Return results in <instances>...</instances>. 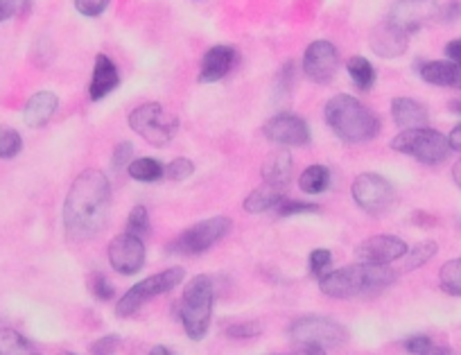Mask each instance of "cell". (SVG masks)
<instances>
[{"instance_id":"6da1fadb","label":"cell","mask_w":461,"mask_h":355,"mask_svg":"<svg viewBox=\"0 0 461 355\" xmlns=\"http://www.w3.org/2000/svg\"><path fill=\"white\" fill-rule=\"evenodd\" d=\"M111 213V183L102 170L89 168L75 177L64 201V229L70 240L95 238Z\"/></svg>"},{"instance_id":"7a4b0ae2","label":"cell","mask_w":461,"mask_h":355,"mask_svg":"<svg viewBox=\"0 0 461 355\" xmlns=\"http://www.w3.org/2000/svg\"><path fill=\"white\" fill-rule=\"evenodd\" d=\"M396 279V270H392L389 265L355 262V265H346L341 270L326 271L319 279V290L331 299H353V297L385 290Z\"/></svg>"},{"instance_id":"3957f363","label":"cell","mask_w":461,"mask_h":355,"mask_svg":"<svg viewBox=\"0 0 461 355\" xmlns=\"http://www.w3.org/2000/svg\"><path fill=\"white\" fill-rule=\"evenodd\" d=\"M324 118L337 138L350 146L368 143L380 134V116L353 95L340 93L324 107Z\"/></svg>"},{"instance_id":"277c9868","label":"cell","mask_w":461,"mask_h":355,"mask_svg":"<svg viewBox=\"0 0 461 355\" xmlns=\"http://www.w3.org/2000/svg\"><path fill=\"white\" fill-rule=\"evenodd\" d=\"M213 279L206 274L191 279V283L183 288L182 301H179V319H182L183 331H186V335L191 340L199 342L206 337L210 326V317H213Z\"/></svg>"},{"instance_id":"5b68a950","label":"cell","mask_w":461,"mask_h":355,"mask_svg":"<svg viewBox=\"0 0 461 355\" xmlns=\"http://www.w3.org/2000/svg\"><path fill=\"white\" fill-rule=\"evenodd\" d=\"M392 150L412 156L425 165H439L450 156L452 147L448 136H443L441 131L419 127V129H403L401 134L394 136Z\"/></svg>"},{"instance_id":"8992f818","label":"cell","mask_w":461,"mask_h":355,"mask_svg":"<svg viewBox=\"0 0 461 355\" xmlns=\"http://www.w3.org/2000/svg\"><path fill=\"white\" fill-rule=\"evenodd\" d=\"M179 118L161 102H145L129 113V127L154 147L168 146L179 131Z\"/></svg>"},{"instance_id":"52a82bcc","label":"cell","mask_w":461,"mask_h":355,"mask_svg":"<svg viewBox=\"0 0 461 355\" xmlns=\"http://www.w3.org/2000/svg\"><path fill=\"white\" fill-rule=\"evenodd\" d=\"M289 340L307 349H335L349 342V331L337 319L324 315H306L289 326Z\"/></svg>"},{"instance_id":"ba28073f","label":"cell","mask_w":461,"mask_h":355,"mask_svg":"<svg viewBox=\"0 0 461 355\" xmlns=\"http://www.w3.org/2000/svg\"><path fill=\"white\" fill-rule=\"evenodd\" d=\"M183 279H186V271H183L182 267H170V270H164L161 274L147 276V279H143L140 283H136L134 288H129V290L125 292V297L118 301L116 315L118 317H131V315L138 313L149 299L165 295V292L182 286Z\"/></svg>"},{"instance_id":"9c48e42d","label":"cell","mask_w":461,"mask_h":355,"mask_svg":"<svg viewBox=\"0 0 461 355\" xmlns=\"http://www.w3.org/2000/svg\"><path fill=\"white\" fill-rule=\"evenodd\" d=\"M234 229V222L224 216L208 217L197 225L188 226L183 234H179L173 243L168 244L170 253H182V256H199V253L208 252L210 247L226 238L228 231Z\"/></svg>"},{"instance_id":"30bf717a","label":"cell","mask_w":461,"mask_h":355,"mask_svg":"<svg viewBox=\"0 0 461 355\" xmlns=\"http://www.w3.org/2000/svg\"><path fill=\"white\" fill-rule=\"evenodd\" d=\"M350 195L353 201L368 213V216H382L396 201V188L392 186L389 179H385L377 173H364L355 177L353 186H350Z\"/></svg>"},{"instance_id":"8fae6325","label":"cell","mask_w":461,"mask_h":355,"mask_svg":"<svg viewBox=\"0 0 461 355\" xmlns=\"http://www.w3.org/2000/svg\"><path fill=\"white\" fill-rule=\"evenodd\" d=\"M340 70V52L335 43L319 39L313 41L303 52V73L315 84H328Z\"/></svg>"},{"instance_id":"7c38bea8","label":"cell","mask_w":461,"mask_h":355,"mask_svg":"<svg viewBox=\"0 0 461 355\" xmlns=\"http://www.w3.org/2000/svg\"><path fill=\"white\" fill-rule=\"evenodd\" d=\"M262 134L276 143V146L283 147H303L310 146L313 140V131H310V125L303 120L297 113H276L270 120L262 125Z\"/></svg>"},{"instance_id":"4fadbf2b","label":"cell","mask_w":461,"mask_h":355,"mask_svg":"<svg viewBox=\"0 0 461 355\" xmlns=\"http://www.w3.org/2000/svg\"><path fill=\"white\" fill-rule=\"evenodd\" d=\"M439 0H396L387 21L403 32L412 34L439 16Z\"/></svg>"},{"instance_id":"5bb4252c","label":"cell","mask_w":461,"mask_h":355,"mask_svg":"<svg viewBox=\"0 0 461 355\" xmlns=\"http://www.w3.org/2000/svg\"><path fill=\"white\" fill-rule=\"evenodd\" d=\"M109 265L118 271V274L134 276L143 270L145 265V244L143 240L136 238L131 234H120L109 243L107 249Z\"/></svg>"},{"instance_id":"9a60e30c","label":"cell","mask_w":461,"mask_h":355,"mask_svg":"<svg viewBox=\"0 0 461 355\" xmlns=\"http://www.w3.org/2000/svg\"><path fill=\"white\" fill-rule=\"evenodd\" d=\"M407 249L405 240L396 235H373L355 247V258L367 265H392L405 256Z\"/></svg>"},{"instance_id":"2e32d148","label":"cell","mask_w":461,"mask_h":355,"mask_svg":"<svg viewBox=\"0 0 461 355\" xmlns=\"http://www.w3.org/2000/svg\"><path fill=\"white\" fill-rule=\"evenodd\" d=\"M238 64V50L231 46H213L206 50L204 59L199 66V82L201 84H210V82H219L231 73Z\"/></svg>"},{"instance_id":"e0dca14e","label":"cell","mask_w":461,"mask_h":355,"mask_svg":"<svg viewBox=\"0 0 461 355\" xmlns=\"http://www.w3.org/2000/svg\"><path fill=\"white\" fill-rule=\"evenodd\" d=\"M368 46H371V50L376 52L377 57L394 59V57L405 55L407 46H410V34L398 30L396 25H392L389 21H385V23H380L371 32Z\"/></svg>"},{"instance_id":"ac0fdd59","label":"cell","mask_w":461,"mask_h":355,"mask_svg":"<svg viewBox=\"0 0 461 355\" xmlns=\"http://www.w3.org/2000/svg\"><path fill=\"white\" fill-rule=\"evenodd\" d=\"M120 86V75H118V68L107 55H98L95 57V66H93V77H91L89 84V98L93 102H100L102 98H107L109 93Z\"/></svg>"},{"instance_id":"d6986e66","label":"cell","mask_w":461,"mask_h":355,"mask_svg":"<svg viewBox=\"0 0 461 355\" xmlns=\"http://www.w3.org/2000/svg\"><path fill=\"white\" fill-rule=\"evenodd\" d=\"M57 107H59V98H57L52 91H39V93H34L32 98L25 102V109H23L25 125L32 127V129H39V127L48 125V120L57 113Z\"/></svg>"},{"instance_id":"ffe728a7","label":"cell","mask_w":461,"mask_h":355,"mask_svg":"<svg viewBox=\"0 0 461 355\" xmlns=\"http://www.w3.org/2000/svg\"><path fill=\"white\" fill-rule=\"evenodd\" d=\"M392 118L403 129H419L430 122V111L414 98H396L392 102Z\"/></svg>"},{"instance_id":"44dd1931","label":"cell","mask_w":461,"mask_h":355,"mask_svg":"<svg viewBox=\"0 0 461 355\" xmlns=\"http://www.w3.org/2000/svg\"><path fill=\"white\" fill-rule=\"evenodd\" d=\"M285 192H288V188H280V186H274V183L262 182V186H258L256 191H252L247 197H244L243 206L247 213H253V216H258V213H267V210H276L285 200H288Z\"/></svg>"},{"instance_id":"7402d4cb","label":"cell","mask_w":461,"mask_h":355,"mask_svg":"<svg viewBox=\"0 0 461 355\" xmlns=\"http://www.w3.org/2000/svg\"><path fill=\"white\" fill-rule=\"evenodd\" d=\"M292 170H294V161L289 156V152L279 150L274 155H270L262 164L261 174L262 182L265 183H274V186L280 188H289V179H292Z\"/></svg>"},{"instance_id":"603a6c76","label":"cell","mask_w":461,"mask_h":355,"mask_svg":"<svg viewBox=\"0 0 461 355\" xmlns=\"http://www.w3.org/2000/svg\"><path fill=\"white\" fill-rule=\"evenodd\" d=\"M127 174H129L134 182L140 183H156L165 177V165L161 161L152 159V156H143V159H134L127 168Z\"/></svg>"},{"instance_id":"cb8c5ba5","label":"cell","mask_w":461,"mask_h":355,"mask_svg":"<svg viewBox=\"0 0 461 355\" xmlns=\"http://www.w3.org/2000/svg\"><path fill=\"white\" fill-rule=\"evenodd\" d=\"M298 186L306 195H322L331 188V170L326 165H310L298 177Z\"/></svg>"},{"instance_id":"d4e9b609","label":"cell","mask_w":461,"mask_h":355,"mask_svg":"<svg viewBox=\"0 0 461 355\" xmlns=\"http://www.w3.org/2000/svg\"><path fill=\"white\" fill-rule=\"evenodd\" d=\"M32 342L14 328H0V355H37Z\"/></svg>"},{"instance_id":"484cf974","label":"cell","mask_w":461,"mask_h":355,"mask_svg":"<svg viewBox=\"0 0 461 355\" xmlns=\"http://www.w3.org/2000/svg\"><path fill=\"white\" fill-rule=\"evenodd\" d=\"M346 70H349L350 80H353V84L358 86V89L368 91L376 84V68H373V64L367 57H350V59L346 61Z\"/></svg>"},{"instance_id":"4316f807","label":"cell","mask_w":461,"mask_h":355,"mask_svg":"<svg viewBox=\"0 0 461 355\" xmlns=\"http://www.w3.org/2000/svg\"><path fill=\"white\" fill-rule=\"evenodd\" d=\"M439 252V244L434 240H425V243L414 244V247L407 249L405 256L401 258V270L403 271H414L419 267H423L430 258H434V253Z\"/></svg>"},{"instance_id":"83f0119b","label":"cell","mask_w":461,"mask_h":355,"mask_svg":"<svg viewBox=\"0 0 461 355\" xmlns=\"http://www.w3.org/2000/svg\"><path fill=\"white\" fill-rule=\"evenodd\" d=\"M439 286L446 295L461 297V258H452L439 271Z\"/></svg>"},{"instance_id":"f1b7e54d","label":"cell","mask_w":461,"mask_h":355,"mask_svg":"<svg viewBox=\"0 0 461 355\" xmlns=\"http://www.w3.org/2000/svg\"><path fill=\"white\" fill-rule=\"evenodd\" d=\"M23 150V138L14 127L0 125V159H14Z\"/></svg>"},{"instance_id":"f546056e","label":"cell","mask_w":461,"mask_h":355,"mask_svg":"<svg viewBox=\"0 0 461 355\" xmlns=\"http://www.w3.org/2000/svg\"><path fill=\"white\" fill-rule=\"evenodd\" d=\"M127 234L136 235V238L143 240L145 235H149L152 231V222H149V213L145 206H134L129 210V217H127Z\"/></svg>"},{"instance_id":"4dcf8cb0","label":"cell","mask_w":461,"mask_h":355,"mask_svg":"<svg viewBox=\"0 0 461 355\" xmlns=\"http://www.w3.org/2000/svg\"><path fill=\"white\" fill-rule=\"evenodd\" d=\"M89 290L98 301H111L113 292H116L111 286V280H109L107 274H102V271H93V274H91Z\"/></svg>"},{"instance_id":"1f68e13d","label":"cell","mask_w":461,"mask_h":355,"mask_svg":"<svg viewBox=\"0 0 461 355\" xmlns=\"http://www.w3.org/2000/svg\"><path fill=\"white\" fill-rule=\"evenodd\" d=\"M192 173H195V164L191 159H186V156H179V159L170 161L165 165V177L170 182H186V179L192 177Z\"/></svg>"},{"instance_id":"d6a6232c","label":"cell","mask_w":461,"mask_h":355,"mask_svg":"<svg viewBox=\"0 0 461 355\" xmlns=\"http://www.w3.org/2000/svg\"><path fill=\"white\" fill-rule=\"evenodd\" d=\"M319 204L313 201H298V200H285L283 204L276 209L280 217H292V216H306V213H319Z\"/></svg>"},{"instance_id":"836d02e7","label":"cell","mask_w":461,"mask_h":355,"mask_svg":"<svg viewBox=\"0 0 461 355\" xmlns=\"http://www.w3.org/2000/svg\"><path fill=\"white\" fill-rule=\"evenodd\" d=\"M131 161H134V143H129V140H120V143L113 147L111 165L116 170H125L129 168Z\"/></svg>"},{"instance_id":"e575fe53","label":"cell","mask_w":461,"mask_h":355,"mask_svg":"<svg viewBox=\"0 0 461 355\" xmlns=\"http://www.w3.org/2000/svg\"><path fill=\"white\" fill-rule=\"evenodd\" d=\"M261 333L262 326L258 322H240L226 328V337H231V340H252V337H258Z\"/></svg>"},{"instance_id":"d590c367","label":"cell","mask_w":461,"mask_h":355,"mask_svg":"<svg viewBox=\"0 0 461 355\" xmlns=\"http://www.w3.org/2000/svg\"><path fill=\"white\" fill-rule=\"evenodd\" d=\"M30 0H0V23L28 12Z\"/></svg>"},{"instance_id":"8d00e7d4","label":"cell","mask_w":461,"mask_h":355,"mask_svg":"<svg viewBox=\"0 0 461 355\" xmlns=\"http://www.w3.org/2000/svg\"><path fill=\"white\" fill-rule=\"evenodd\" d=\"M332 262V253L328 249H313L310 252V270L315 276H324Z\"/></svg>"},{"instance_id":"74e56055","label":"cell","mask_w":461,"mask_h":355,"mask_svg":"<svg viewBox=\"0 0 461 355\" xmlns=\"http://www.w3.org/2000/svg\"><path fill=\"white\" fill-rule=\"evenodd\" d=\"M107 7L109 0H75V10L80 12L82 16H89V19L100 16Z\"/></svg>"},{"instance_id":"f35d334b","label":"cell","mask_w":461,"mask_h":355,"mask_svg":"<svg viewBox=\"0 0 461 355\" xmlns=\"http://www.w3.org/2000/svg\"><path fill=\"white\" fill-rule=\"evenodd\" d=\"M403 346H405L407 353L425 355L430 349H432L434 342H432V337H428V335H412L403 342Z\"/></svg>"},{"instance_id":"ab89813d","label":"cell","mask_w":461,"mask_h":355,"mask_svg":"<svg viewBox=\"0 0 461 355\" xmlns=\"http://www.w3.org/2000/svg\"><path fill=\"white\" fill-rule=\"evenodd\" d=\"M120 346V337L118 335H107V337H100L98 342H93L91 346V355H113Z\"/></svg>"},{"instance_id":"60d3db41","label":"cell","mask_w":461,"mask_h":355,"mask_svg":"<svg viewBox=\"0 0 461 355\" xmlns=\"http://www.w3.org/2000/svg\"><path fill=\"white\" fill-rule=\"evenodd\" d=\"M446 55L455 64H461V39H452L450 43H446Z\"/></svg>"},{"instance_id":"b9f144b4","label":"cell","mask_w":461,"mask_h":355,"mask_svg":"<svg viewBox=\"0 0 461 355\" xmlns=\"http://www.w3.org/2000/svg\"><path fill=\"white\" fill-rule=\"evenodd\" d=\"M448 140H450V147H452V150L461 152V122L455 127V129L450 131V136H448Z\"/></svg>"},{"instance_id":"7bdbcfd3","label":"cell","mask_w":461,"mask_h":355,"mask_svg":"<svg viewBox=\"0 0 461 355\" xmlns=\"http://www.w3.org/2000/svg\"><path fill=\"white\" fill-rule=\"evenodd\" d=\"M289 355H326V351H324V349H307V346H298V349L294 351V353H289Z\"/></svg>"},{"instance_id":"ee69618b","label":"cell","mask_w":461,"mask_h":355,"mask_svg":"<svg viewBox=\"0 0 461 355\" xmlns=\"http://www.w3.org/2000/svg\"><path fill=\"white\" fill-rule=\"evenodd\" d=\"M425 355H455V353H452V351L448 349V346H437V344H434L432 349H430Z\"/></svg>"},{"instance_id":"f6af8a7d","label":"cell","mask_w":461,"mask_h":355,"mask_svg":"<svg viewBox=\"0 0 461 355\" xmlns=\"http://www.w3.org/2000/svg\"><path fill=\"white\" fill-rule=\"evenodd\" d=\"M452 179H455V183H457V186L461 188V159L457 161L455 165H452Z\"/></svg>"},{"instance_id":"bcb514c9","label":"cell","mask_w":461,"mask_h":355,"mask_svg":"<svg viewBox=\"0 0 461 355\" xmlns=\"http://www.w3.org/2000/svg\"><path fill=\"white\" fill-rule=\"evenodd\" d=\"M149 355H174V353L168 349V346H161L159 344V346H154V349L149 351Z\"/></svg>"},{"instance_id":"7dc6e473","label":"cell","mask_w":461,"mask_h":355,"mask_svg":"<svg viewBox=\"0 0 461 355\" xmlns=\"http://www.w3.org/2000/svg\"><path fill=\"white\" fill-rule=\"evenodd\" d=\"M448 107H450L452 113H461V100H452V102L448 104Z\"/></svg>"},{"instance_id":"c3c4849f","label":"cell","mask_w":461,"mask_h":355,"mask_svg":"<svg viewBox=\"0 0 461 355\" xmlns=\"http://www.w3.org/2000/svg\"><path fill=\"white\" fill-rule=\"evenodd\" d=\"M59 355H77V353H70V351H64V353H59Z\"/></svg>"}]
</instances>
